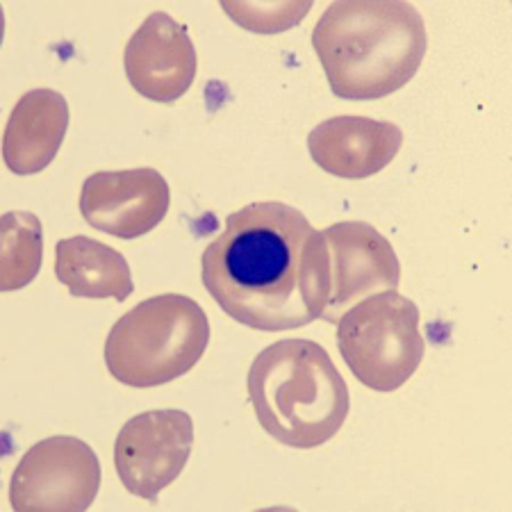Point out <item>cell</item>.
<instances>
[{
	"mask_svg": "<svg viewBox=\"0 0 512 512\" xmlns=\"http://www.w3.org/2000/svg\"><path fill=\"white\" fill-rule=\"evenodd\" d=\"M321 66L337 98L376 101L408 85L426 55V23L401 0L330 3L312 30Z\"/></svg>",
	"mask_w": 512,
	"mask_h": 512,
	"instance_id": "2",
	"label": "cell"
},
{
	"mask_svg": "<svg viewBox=\"0 0 512 512\" xmlns=\"http://www.w3.org/2000/svg\"><path fill=\"white\" fill-rule=\"evenodd\" d=\"M310 7V0H301V3H233V0H226V3H221V10L237 26L262 32V35L299 26L303 16L310 12Z\"/></svg>",
	"mask_w": 512,
	"mask_h": 512,
	"instance_id": "15",
	"label": "cell"
},
{
	"mask_svg": "<svg viewBox=\"0 0 512 512\" xmlns=\"http://www.w3.org/2000/svg\"><path fill=\"white\" fill-rule=\"evenodd\" d=\"M55 276L78 299H114L123 303L135 292L130 264L123 253L87 235H73L57 242Z\"/></svg>",
	"mask_w": 512,
	"mask_h": 512,
	"instance_id": "13",
	"label": "cell"
},
{
	"mask_svg": "<svg viewBox=\"0 0 512 512\" xmlns=\"http://www.w3.org/2000/svg\"><path fill=\"white\" fill-rule=\"evenodd\" d=\"M101 490V462L87 442L53 435L23 453L10 481L16 512H85Z\"/></svg>",
	"mask_w": 512,
	"mask_h": 512,
	"instance_id": "6",
	"label": "cell"
},
{
	"mask_svg": "<svg viewBox=\"0 0 512 512\" xmlns=\"http://www.w3.org/2000/svg\"><path fill=\"white\" fill-rule=\"evenodd\" d=\"M337 349L362 385L396 392L410 381L426 353L417 303L396 289L355 303L337 321Z\"/></svg>",
	"mask_w": 512,
	"mask_h": 512,
	"instance_id": "5",
	"label": "cell"
},
{
	"mask_svg": "<svg viewBox=\"0 0 512 512\" xmlns=\"http://www.w3.org/2000/svg\"><path fill=\"white\" fill-rule=\"evenodd\" d=\"M69 128V103L55 89H30L14 105L3 137V158L16 176L44 171L60 153Z\"/></svg>",
	"mask_w": 512,
	"mask_h": 512,
	"instance_id": "12",
	"label": "cell"
},
{
	"mask_svg": "<svg viewBox=\"0 0 512 512\" xmlns=\"http://www.w3.org/2000/svg\"><path fill=\"white\" fill-rule=\"evenodd\" d=\"M403 130L390 121L367 117H333L308 135V151L321 171L346 180L381 173L396 158Z\"/></svg>",
	"mask_w": 512,
	"mask_h": 512,
	"instance_id": "11",
	"label": "cell"
},
{
	"mask_svg": "<svg viewBox=\"0 0 512 512\" xmlns=\"http://www.w3.org/2000/svg\"><path fill=\"white\" fill-rule=\"evenodd\" d=\"M328 258L326 305L321 319L337 324L355 303L394 292L401 280L390 239L365 221H342L321 230Z\"/></svg>",
	"mask_w": 512,
	"mask_h": 512,
	"instance_id": "8",
	"label": "cell"
},
{
	"mask_svg": "<svg viewBox=\"0 0 512 512\" xmlns=\"http://www.w3.org/2000/svg\"><path fill=\"white\" fill-rule=\"evenodd\" d=\"M201 280L237 324L262 333L308 326L326 305L324 235L292 205L251 203L228 214L203 251Z\"/></svg>",
	"mask_w": 512,
	"mask_h": 512,
	"instance_id": "1",
	"label": "cell"
},
{
	"mask_svg": "<svg viewBox=\"0 0 512 512\" xmlns=\"http://www.w3.org/2000/svg\"><path fill=\"white\" fill-rule=\"evenodd\" d=\"M194 449V419L185 410H148L121 426L114 442L119 481L137 499L158 503L183 474Z\"/></svg>",
	"mask_w": 512,
	"mask_h": 512,
	"instance_id": "7",
	"label": "cell"
},
{
	"mask_svg": "<svg viewBox=\"0 0 512 512\" xmlns=\"http://www.w3.org/2000/svg\"><path fill=\"white\" fill-rule=\"evenodd\" d=\"M126 78L139 96L155 103L183 98L196 78V48L189 30L167 12L142 21L123 51Z\"/></svg>",
	"mask_w": 512,
	"mask_h": 512,
	"instance_id": "10",
	"label": "cell"
},
{
	"mask_svg": "<svg viewBox=\"0 0 512 512\" xmlns=\"http://www.w3.org/2000/svg\"><path fill=\"white\" fill-rule=\"evenodd\" d=\"M44 258V228L37 214L12 210L0 217V287L14 292L37 278Z\"/></svg>",
	"mask_w": 512,
	"mask_h": 512,
	"instance_id": "14",
	"label": "cell"
},
{
	"mask_svg": "<svg viewBox=\"0 0 512 512\" xmlns=\"http://www.w3.org/2000/svg\"><path fill=\"white\" fill-rule=\"evenodd\" d=\"M171 189L158 169L98 171L82 183L80 214L89 226L119 239H137L167 217Z\"/></svg>",
	"mask_w": 512,
	"mask_h": 512,
	"instance_id": "9",
	"label": "cell"
},
{
	"mask_svg": "<svg viewBox=\"0 0 512 512\" xmlns=\"http://www.w3.org/2000/svg\"><path fill=\"white\" fill-rule=\"evenodd\" d=\"M208 344L210 321L201 305L185 294H158L112 326L105 365L121 385L148 390L192 371Z\"/></svg>",
	"mask_w": 512,
	"mask_h": 512,
	"instance_id": "4",
	"label": "cell"
},
{
	"mask_svg": "<svg viewBox=\"0 0 512 512\" xmlns=\"http://www.w3.org/2000/svg\"><path fill=\"white\" fill-rule=\"evenodd\" d=\"M246 385L260 426L285 447L317 449L349 417V385L319 342L269 344L251 362Z\"/></svg>",
	"mask_w": 512,
	"mask_h": 512,
	"instance_id": "3",
	"label": "cell"
}]
</instances>
